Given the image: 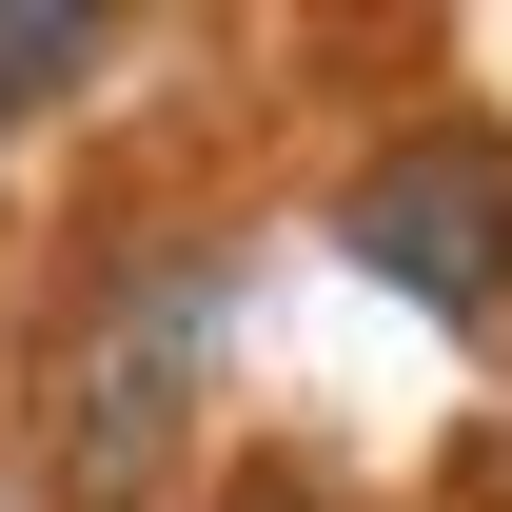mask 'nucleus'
<instances>
[{
  "label": "nucleus",
  "mask_w": 512,
  "mask_h": 512,
  "mask_svg": "<svg viewBox=\"0 0 512 512\" xmlns=\"http://www.w3.org/2000/svg\"><path fill=\"white\" fill-rule=\"evenodd\" d=\"M335 237L375 256L394 296H434V316H493V296H512V138H414V158H375Z\"/></svg>",
  "instance_id": "nucleus-1"
},
{
  "label": "nucleus",
  "mask_w": 512,
  "mask_h": 512,
  "mask_svg": "<svg viewBox=\"0 0 512 512\" xmlns=\"http://www.w3.org/2000/svg\"><path fill=\"white\" fill-rule=\"evenodd\" d=\"M99 60V20H79V0H0V138L40 119V79H79Z\"/></svg>",
  "instance_id": "nucleus-2"
}]
</instances>
